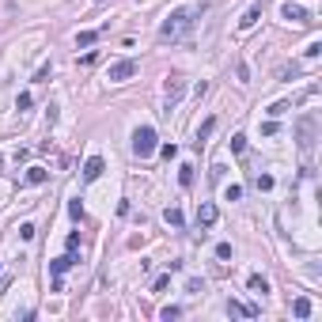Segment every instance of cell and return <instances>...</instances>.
Returning a JSON list of instances; mask_svg holds the SVG:
<instances>
[{"label":"cell","instance_id":"1","mask_svg":"<svg viewBox=\"0 0 322 322\" xmlns=\"http://www.w3.org/2000/svg\"><path fill=\"white\" fill-rule=\"evenodd\" d=\"M201 12H205V4H190V8L167 12V19H163V27H159V38H182V34L201 19Z\"/></svg>","mask_w":322,"mask_h":322},{"label":"cell","instance_id":"2","mask_svg":"<svg viewBox=\"0 0 322 322\" xmlns=\"http://www.w3.org/2000/svg\"><path fill=\"white\" fill-rule=\"evenodd\" d=\"M314 140H318V118L314 114H299V121H296V144H299V152H311L314 148Z\"/></svg>","mask_w":322,"mask_h":322},{"label":"cell","instance_id":"3","mask_svg":"<svg viewBox=\"0 0 322 322\" xmlns=\"http://www.w3.org/2000/svg\"><path fill=\"white\" fill-rule=\"evenodd\" d=\"M155 152V129L152 125H136L133 129V155L136 159H148Z\"/></svg>","mask_w":322,"mask_h":322},{"label":"cell","instance_id":"4","mask_svg":"<svg viewBox=\"0 0 322 322\" xmlns=\"http://www.w3.org/2000/svg\"><path fill=\"white\" fill-rule=\"evenodd\" d=\"M136 68H140V65H136L133 57L114 61V65L106 68V80H110V84H125V80H133V76H136Z\"/></svg>","mask_w":322,"mask_h":322},{"label":"cell","instance_id":"5","mask_svg":"<svg viewBox=\"0 0 322 322\" xmlns=\"http://www.w3.org/2000/svg\"><path fill=\"white\" fill-rule=\"evenodd\" d=\"M280 16L288 19V23H311L307 8H303V4H292V0H284V4H280Z\"/></svg>","mask_w":322,"mask_h":322},{"label":"cell","instance_id":"6","mask_svg":"<svg viewBox=\"0 0 322 322\" xmlns=\"http://www.w3.org/2000/svg\"><path fill=\"white\" fill-rule=\"evenodd\" d=\"M216 220H220V209H216L212 201H201V209H197V228L205 231V228H212Z\"/></svg>","mask_w":322,"mask_h":322},{"label":"cell","instance_id":"7","mask_svg":"<svg viewBox=\"0 0 322 322\" xmlns=\"http://www.w3.org/2000/svg\"><path fill=\"white\" fill-rule=\"evenodd\" d=\"M182 91H186V80H182V76H171V80H167V87H163V95H167V106H178Z\"/></svg>","mask_w":322,"mask_h":322},{"label":"cell","instance_id":"8","mask_svg":"<svg viewBox=\"0 0 322 322\" xmlns=\"http://www.w3.org/2000/svg\"><path fill=\"white\" fill-rule=\"evenodd\" d=\"M72 265H76V250H68V254L53 258V262H50V273H53V277H61V273H65V269H72Z\"/></svg>","mask_w":322,"mask_h":322},{"label":"cell","instance_id":"9","mask_svg":"<svg viewBox=\"0 0 322 322\" xmlns=\"http://www.w3.org/2000/svg\"><path fill=\"white\" fill-rule=\"evenodd\" d=\"M102 171H106V163H102L99 155H91V159L84 163V182H95V178H99Z\"/></svg>","mask_w":322,"mask_h":322},{"label":"cell","instance_id":"10","mask_svg":"<svg viewBox=\"0 0 322 322\" xmlns=\"http://www.w3.org/2000/svg\"><path fill=\"white\" fill-rule=\"evenodd\" d=\"M262 19V4H254V8H246V16L239 19V31H250V27Z\"/></svg>","mask_w":322,"mask_h":322},{"label":"cell","instance_id":"11","mask_svg":"<svg viewBox=\"0 0 322 322\" xmlns=\"http://www.w3.org/2000/svg\"><path fill=\"white\" fill-rule=\"evenodd\" d=\"M292 314H296V318H311V299L296 296V299H292Z\"/></svg>","mask_w":322,"mask_h":322},{"label":"cell","instance_id":"12","mask_svg":"<svg viewBox=\"0 0 322 322\" xmlns=\"http://www.w3.org/2000/svg\"><path fill=\"white\" fill-rule=\"evenodd\" d=\"M246 284H250V292H258V296H265V292H269V280H265L262 273H250V280H246Z\"/></svg>","mask_w":322,"mask_h":322},{"label":"cell","instance_id":"13","mask_svg":"<svg viewBox=\"0 0 322 322\" xmlns=\"http://www.w3.org/2000/svg\"><path fill=\"white\" fill-rule=\"evenodd\" d=\"M299 76V65H296V61H292V65H280L277 68V80H296Z\"/></svg>","mask_w":322,"mask_h":322},{"label":"cell","instance_id":"14","mask_svg":"<svg viewBox=\"0 0 322 322\" xmlns=\"http://www.w3.org/2000/svg\"><path fill=\"white\" fill-rule=\"evenodd\" d=\"M212 129H216V118H205V121H201V129H197V144H205V140H209Z\"/></svg>","mask_w":322,"mask_h":322},{"label":"cell","instance_id":"15","mask_svg":"<svg viewBox=\"0 0 322 322\" xmlns=\"http://www.w3.org/2000/svg\"><path fill=\"white\" fill-rule=\"evenodd\" d=\"M178 182H182V186H194V167H190V163H182V167H178Z\"/></svg>","mask_w":322,"mask_h":322},{"label":"cell","instance_id":"16","mask_svg":"<svg viewBox=\"0 0 322 322\" xmlns=\"http://www.w3.org/2000/svg\"><path fill=\"white\" fill-rule=\"evenodd\" d=\"M163 220H167L171 228H182V224H186V216H182L178 209H167V212H163Z\"/></svg>","mask_w":322,"mask_h":322},{"label":"cell","instance_id":"17","mask_svg":"<svg viewBox=\"0 0 322 322\" xmlns=\"http://www.w3.org/2000/svg\"><path fill=\"white\" fill-rule=\"evenodd\" d=\"M27 182H31V186H42L46 182V167H31L27 171Z\"/></svg>","mask_w":322,"mask_h":322},{"label":"cell","instance_id":"18","mask_svg":"<svg viewBox=\"0 0 322 322\" xmlns=\"http://www.w3.org/2000/svg\"><path fill=\"white\" fill-rule=\"evenodd\" d=\"M95 38H99L95 31H80L76 34V46H80V50H87V46H95Z\"/></svg>","mask_w":322,"mask_h":322},{"label":"cell","instance_id":"19","mask_svg":"<svg viewBox=\"0 0 322 322\" xmlns=\"http://www.w3.org/2000/svg\"><path fill=\"white\" fill-rule=\"evenodd\" d=\"M254 186L262 190V194H269V190L277 186V182H273V175H258V178H254Z\"/></svg>","mask_w":322,"mask_h":322},{"label":"cell","instance_id":"20","mask_svg":"<svg viewBox=\"0 0 322 322\" xmlns=\"http://www.w3.org/2000/svg\"><path fill=\"white\" fill-rule=\"evenodd\" d=\"M68 216H72V220H84V205H80V197H76V201H68Z\"/></svg>","mask_w":322,"mask_h":322},{"label":"cell","instance_id":"21","mask_svg":"<svg viewBox=\"0 0 322 322\" xmlns=\"http://www.w3.org/2000/svg\"><path fill=\"white\" fill-rule=\"evenodd\" d=\"M292 110V102H273L269 106V118H280V114H288Z\"/></svg>","mask_w":322,"mask_h":322},{"label":"cell","instance_id":"22","mask_svg":"<svg viewBox=\"0 0 322 322\" xmlns=\"http://www.w3.org/2000/svg\"><path fill=\"white\" fill-rule=\"evenodd\" d=\"M231 152H235V155H239V152H246V136H243V133L231 136Z\"/></svg>","mask_w":322,"mask_h":322},{"label":"cell","instance_id":"23","mask_svg":"<svg viewBox=\"0 0 322 322\" xmlns=\"http://www.w3.org/2000/svg\"><path fill=\"white\" fill-rule=\"evenodd\" d=\"M239 197H243V186H235V182H231V186L224 190V201H239Z\"/></svg>","mask_w":322,"mask_h":322},{"label":"cell","instance_id":"24","mask_svg":"<svg viewBox=\"0 0 322 322\" xmlns=\"http://www.w3.org/2000/svg\"><path fill=\"white\" fill-rule=\"evenodd\" d=\"M178 314H182V307H163V311H159V318H163V322H175Z\"/></svg>","mask_w":322,"mask_h":322},{"label":"cell","instance_id":"25","mask_svg":"<svg viewBox=\"0 0 322 322\" xmlns=\"http://www.w3.org/2000/svg\"><path fill=\"white\" fill-rule=\"evenodd\" d=\"M216 258H220V262H228V258H231V243H216Z\"/></svg>","mask_w":322,"mask_h":322},{"label":"cell","instance_id":"26","mask_svg":"<svg viewBox=\"0 0 322 322\" xmlns=\"http://www.w3.org/2000/svg\"><path fill=\"white\" fill-rule=\"evenodd\" d=\"M16 110H19V114H23V110H31V95H27V91L16 99Z\"/></svg>","mask_w":322,"mask_h":322},{"label":"cell","instance_id":"27","mask_svg":"<svg viewBox=\"0 0 322 322\" xmlns=\"http://www.w3.org/2000/svg\"><path fill=\"white\" fill-rule=\"evenodd\" d=\"M34 231H38L34 224H19V239H34Z\"/></svg>","mask_w":322,"mask_h":322},{"label":"cell","instance_id":"28","mask_svg":"<svg viewBox=\"0 0 322 322\" xmlns=\"http://www.w3.org/2000/svg\"><path fill=\"white\" fill-rule=\"evenodd\" d=\"M186 292H205V280H197V277H190V280H186Z\"/></svg>","mask_w":322,"mask_h":322},{"label":"cell","instance_id":"29","mask_svg":"<svg viewBox=\"0 0 322 322\" xmlns=\"http://www.w3.org/2000/svg\"><path fill=\"white\" fill-rule=\"evenodd\" d=\"M159 152H163V159H175V155H178V144H163Z\"/></svg>","mask_w":322,"mask_h":322},{"label":"cell","instance_id":"30","mask_svg":"<svg viewBox=\"0 0 322 322\" xmlns=\"http://www.w3.org/2000/svg\"><path fill=\"white\" fill-rule=\"evenodd\" d=\"M318 53H322V42H318V38H314V42L307 46V57H318Z\"/></svg>","mask_w":322,"mask_h":322},{"label":"cell","instance_id":"31","mask_svg":"<svg viewBox=\"0 0 322 322\" xmlns=\"http://www.w3.org/2000/svg\"><path fill=\"white\" fill-rule=\"evenodd\" d=\"M95 4H102V0H95Z\"/></svg>","mask_w":322,"mask_h":322}]
</instances>
